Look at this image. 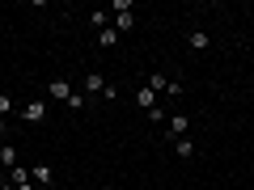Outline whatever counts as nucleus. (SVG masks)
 I'll return each instance as SVG.
<instances>
[{
    "mask_svg": "<svg viewBox=\"0 0 254 190\" xmlns=\"http://www.w3.org/2000/svg\"><path fill=\"white\" fill-rule=\"evenodd\" d=\"M47 97H51V101H72V85H68V81H51V85H47Z\"/></svg>",
    "mask_w": 254,
    "mask_h": 190,
    "instance_id": "nucleus-1",
    "label": "nucleus"
},
{
    "mask_svg": "<svg viewBox=\"0 0 254 190\" xmlns=\"http://www.w3.org/2000/svg\"><path fill=\"white\" fill-rule=\"evenodd\" d=\"M165 131H170L174 140H182V136L190 131V118H187V114H170V123H165Z\"/></svg>",
    "mask_w": 254,
    "mask_h": 190,
    "instance_id": "nucleus-2",
    "label": "nucleus"
},
{
    "mask_svg": "<svg viewBox=\"0 0 254 190\" xmlns=\"http://www.w3.org/2000/svg\"><path fill=\"white\" fill-rule=\"evenodd\" d=\"M21 118H26V123H43V118H47V101H26Z\"/></svg>",
    "mask_w": 254,
    "mask_h": 190,
    "instance_id": "nucleus-3",
    "label": "nucleus"
},
{
    "mask_svg": "<svg viewBox=\"0 0 254 190\" xmlns=\"http://www.w3.org/2000/svg\"><path fill=\"white\" fill-rule=\"evenodd\" d=\"M136 106L144 110V114H148V110H157V93L148 89V85H144V89H136Z\"/></svg>",
    "mask_w": 254,
    "mask_h": 190,
    "instance_id": "nucleus-4",
    "label": "nucleus"
},
{
    "mask_svg": "<svg viewBox=\"0 0 254 190\" xmlns=\"http://www.w3.org/2000/svg\"><path fill=\"white\" fill-rule=\"evenodd\" d=\"M131 26H136V13H131V9H127V13H115V30H119V34H127Z\"/></svg>",
    "mask_w": 254,
    "mask_h": 190,
    "instance_id": "nucleus-5",
    "label": "nucleus"
},
{
    "mask_svg": "<svg viewBox=\"0 0 254 190\" xmlns=\"http://www.w3.org/2000/svg\"><path fill=\"white\" fill-rule=\"evenodd\" d=\"M174 152H178L182 161H190V156H195V140H187V136H182V140H174Z\"/></svg>",
    "mask_w": 254,
    "mask_h": 190,
    "instance_id": "nucleus-6",
    "label": "nucleus"
},
{
    "mask_svg": "<svg viewBox=\"0 0 254 190\" xmlns=\"http://www.w3.org/2000/svg\"><path fill=\"white\" fill-rule=\"evenodd\" d=\"M102 89H106V76H102V72H89V76H85V93H102Z\"/></svg>",
    "mask_w": 254,
    "mask_h": 190,
    "instance_id": "nucleus-7",
    "label": "nucleus"
},
{
    "mask_svg": "<svg viewBox=\"0 0 254 190\" xmlns=\"http://www.w3.org/2000/svg\"><path fill=\"white\" fill-rule=\"evenodd\" d=\"M9 182H13V186H26V182H34V178H30L26 165H13V169H9Z\"/></svg>",
    "mask_w": 254,
    "mask_h": 190,
    "instance_id": "nucleus-8",
    "label": "nucleus"
},
{
    "mask_svg": "<svg viewBox=\"0 0 254 190\" xmlns=\"http://www.w3.org/2000/svg\"><path fill=\"white\" fill-rule=\"evenodd\" d=\"M190 47H195V51H208V47H212L208 30H190Z\"/></svg>",
    "mask_w": 254,
    "mask_h": 190,
    "instance_id": "nucleus-9",
    "label": "nucleus"
},
{
    "mask_svg": "<svg viewBox=\"0 0 254 190\" xmlns=\"http://www.w3.org/2000/svg\"><path fill=\"white\" fill-rule=\"evenodd\" d=\"M30 178H34V182H51L55 169H51V165H34V169H30Z\"/></svg>",
    "mask_w": 254,
    "mask_h": 190,
    "instance_id": "nucleus-10",
    "label": "nucleus"
},
{
    "mask_svg": "<svg viewBox=\"0 0 254 190\" xmlns=\"http://www.w3.org/2000/svg\"><path fill=\"white\" fill-rule=\"evenodd\" d=\"M17 165V148H0V169H13Z\"/></svg>",
    "mask_w": 254,
    "mask_h": 190,
    "instance_id": "nucleus-11",
    "label": "nucleus"
},
{
    "mask_svg": "<svg viewBox=\"0 0 254 190\" xmlns=\"http://www.w3.org/2000/svg\"><path fill=\"white\" fill-rule=\"evenodd\" d=\"M165 81H170V76H161V72H153V76H148L144 85H148V89H153V93H161V89H165Z\"/></svg>",
    "mask_w": 254,
    "mask_h": 190,
    "instance_id": "nucleus-12",
    "label": "nucleus"
},
{
    "mask_svg": "<svg viewBox=\"0 0 254 190\" xmlns=\"http://www.w3.org/2000/svg\"><path fill=\"white\" fill-rule=\"evenodd\" d=\"M98 43H102V47H115V43H119V30H102Z\"/></svg>",
    "mask_w": 254,
    "mask_h": 190,
    "instance_id": "nucleus-13",
    "label": "nucleus"
},
{
    "mask_svg": "<svg viewBox=\"0 0 254 190\" xmlns=\"http://www.w3.org/2000/svg\"><path fill=\"white\" fill-rule=\"evenodd\" d=\"M0 114H13V97L9 93H0Z\"/></svg>",
    "mask_w": 254,
    "mask_h": 190,
    "instance_id": "nucleus-14",
    "label": "nucleus"
},
{
    "mask_svg": "<svg viewBox=\"0 0 254 190\" xmlns=\"http://www.w3.org/2000/svg\"><path fill=\"white\" fill-rule=\"evenodd\" d=\"M4 136H9V123H4V118H0V140H4Z\"/></svg>",
    "mask_w": 254,
    "mask_h": 190,
    "instance_id": "nucleus-15",
    "label": "nucleus"
},
{
    "mask_svg": "<svg viewBox=\"0 0 254 190\" xmlns=\"http://www.w3.org/2000/svg\"><path fill=\"white\" fill-rule=\"evenodd\" d=\"M17 190H34V182H26V186H17Z\"/></svg>",
    "mask_w": 254,
    "mask_h": 190,
    "instance_id": "nucleus-16",
    "label": "nucleus"
}]
</instances>
